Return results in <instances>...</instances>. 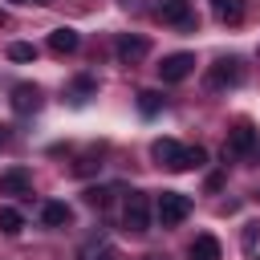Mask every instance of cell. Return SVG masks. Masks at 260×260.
<instances>
[{
	"label": "cell",
	"mask_w": 260,
	"mask_h": 260,
	"mask_svg": "<svg viewBox=\"0 0 260 260\" xmlns=\"http://www.w3.org/2000/svg\"><path fill=\"white\" fill-rule=\"evenodd\" d=\"M240 81H244V65H240L236 57H219V61H211L207 73H203V85H207L211 93L232 89V85H240Z\"/></svg>",
	"instance_id": "1"
},
{
	"label": "cell",
	"mask_w": 260,
	"mask_h": 260,
	"mask_svg": "<svg viewBox=\"0 0 260 260\" xmlns=\"http://www.w3.org/2000/svg\"><path fill=\"white\" fill-rule=\"evenodd\" d=\"M154 215H158L162 228H179V223L191 215V199H187L183 191H162L158 203H154Z\"/></svg>",
	"instance_id": "2"
},
{
	"label": "cell",
	"mask_w": 260,
	"mask_h": 260,
	"mask_svg": "<svg viewBox=\"0 0 260 260\" xmlns=\"http://www.w3.org/2000/svg\"><path fill=\"white\" fill-rule=\"evenodd\" d=\"M122 228H126V232H134V236H142V232L150 228V199H146L142 191H130V195H126Z\"/></svg>",
	"instance_id": "3"
},
{
	"label": "cell",
	"mask_w": 260,
	"mask_h": 260,
	"mask_svg": "<svg viewBox=\"0 0 260 260\" xmlns=\"http://www.w3.org/2000/svg\"><path fill=\"white\" fill-rule=\"evenodd\" d=\"M150 158H154L158 167H167V171H191V162H187V146H179L175 138H158V142L150 146Z\"/></svg>",
	"instance_id": "4"
},
{
	"label": "cell",
	"mask_w": 260,
	"mask_h": 260,
	"mask_svg": "<svg viewBox=\"0 0 260 260\" xmlns=\"http://www.w3.org/2000/svg\"><path fill=\"white\" fill-rule=\"evenodd\" d=\"M114 53H118L122 65H138V61L150 53V41H146V37H134V32H122V37L114 41Z\"/></svg>",
	"instance_id": "5"
},
{
	"label": "cell",
	"mask_w": 260,
	"mask_h": 260,
	"mask_svg": "<svg viewBox=\"0 0 260 260\" xmlns=\"http://www.w3.org/2000/svg\"><path fill=\"white\" fill-rule=\"evenodd\" d=\"M191 69H195V57H191V53H171V57H162V65H158V77H162L167 85H175V81H187Z\"/></svg>",
	"instance_id": "6"
},
{
	"label": "cell",
	"mask_w": 260,
	"mask_h": 260,
	"mask_svg": "<svg viewBox=\"0 0 260 260\" xmlns=\"http://www.w3.org/2000/svg\"><path fill=\"white\" fill-rule=\"evenodd\" d=\"M228 150H232L236 158H248V154L256 150V126H252V122H236L232 134H228Z\"/></svg>",
	"instance_id": "7"
},
{
	"label": "cell",
	"mask_w": 260,
	"mask_h": 260,
	"mask_svg": "<svg viewBox=\"0 0 260 260\" xmlns=\"http://www.w3.org/2000/svg\"><path fill=\"white\" fill-rule=\"evenodd\" d=\"M158 16H162V24H175V28H195V12H191V0H162Z\"/></svg>",
	"instance_id": "8"
},
{
	"label": "cell",
	"mask_w": 260,
	"mask_h": 260,
	"mask_svg": "<svg viewBox=\"0 0 260 260\" xmlns=\"http://www.w3.org/2000/svg\"><path fill=\"white\" fill-rule=\"evenodd\" d=\"M32 191V175L24 167H8L0 175V195H28Z\"/></svg>",
	"instance_id": "9"
},
{
	"label": "cell",
	"mask_w": 260,
	"mask_h": 260,
	"mask_svg": "<svg viewBox=\"0 0 260 260\" xmlns=\"http://www.w3.org/2000/svg\"><path fill=\"white\" fill-rule=\"evenodd\" d=\"M77 45H81V32H77V28H69V24H61V28H53V32H49V49H53L57 57L77 53Z\"/></svg>",
	"instance_id": "10"
},
{
	"label": "cell",
	"mask_w": 260,
	"mask_h": 260,
	"mask_svg": "<svg viewBox=\"0 0 260 260\" xmlns=\"http://www.w3.org/2000/svg\"><path fill=\"white\" fill-rule=\"evenodd\" d=\"M12 110H16V114H37V110H41V89L28 85V81L12 85Z\"/></svg>",
	"instance_id": "11"
},
{
	"label": "cell",
	"mask_w": 260,
	"mask_h": 260,
	"mask_svg": "<svg viewBox=\"0 0 260 260\" xmlns=\"http://www.w3.org/2000/svg\"><path fill=\"white\" fill-rule=\"evenodd\" d=\"M211 12L223 24H240L244 20V0H211Z\"/></svg>",
	"instance_id": "12"
},
{
	"label": "cell",
	"mask_w": 260,
	"mask_h": 260,
	"mask_svg": "<svg viewBox=\"0 0 260 260\" xmlns=\"http://www.w3.org/2000/svg\"><path fill=\"white\" fill-rule=\"evenodd\" d=\"M69 219H73V211H69L65 203H45V207H41V223H45V228H65Z\"/></svg>",
	"instance_id": "13"
},
{
	"label": "cell",
	"mask_w": 260,
	"mask_h": 260,
	"mask_svg": "<svg viewBox=\"0 0 260 260\" xmlns=\"http://www.w3.org/2000/svg\"><path fill=\"white\" fill-rule=\"evenodd\" d=\"M191 260H219V240H215V236H195Z\"/></svg>",
	"instance_id": "14"
},
{
	"label": "cell",
	"mask_w": 260,
	"mask_h": 260,
	"mask_svg": "<svg viewBox=\"0 0 260 260\" xmlns=\"http://www.w3.org/2000/svg\"><path fill=\"white\" fill-rule=\"evenodd\" d=\"M20 228H24V215H20L16 207H0V232H4V236H16Z\"/></svg>",
	"instance_id": "15"
},
{
	"label": "cell",
	"mask_w": 260,
	"mask_h": 260,
	"mask_svg": "<svg viewBox=\"0 0 260 260\" xmlns=\"http://www.w3.org/2000/svg\"><path fill=\"white\" fill-rule=\"evenodd\" d=\"M138 110H142L146 118H154V114L162 110V93H158V89H142V93H138Z\"/></svg>",
	"instance_id": "16"
},
{
	"label": "cell",
	"mask_w": 260,
	"mask_h": 260,
	"mask_svg": "<svg viewBox=\"0 0 260 260\" xmlns=\"http://www.w3.org/2000/svg\"><path fill=\"white\" fill-rule=\"evenodd\" d=\"M69 93H73V102H77V106H81V102H89V98H93V93H98V81H93V77H77V81H73V89H69Z\"/></svg>",
	"instance_id": "17"
},
{
	"label": "cell",
	"mask_w": 260,
	"mask_h": 260,
	"mask_svg": "<svg viewBox=\"0 0 260 260\" xmlns=\"http://www.w3.org/2000/svg\"><path fill=\"white\" fill-rule=\"evenodd\" d=\"M8 57H12V61H37V45H28V41H12V45H8Z\"/></svg>",
	"instance_id": "18"
},
{
	"label": "cell",
	"mask_w": 260,
	"mask_h": 260,
	"mask_svg": "<svg viewBox=\"0 0 260 260\" xmlns=\"http://www.w3.org/2000/svg\"><path fill=\"white\" fill-rule=\"evenodd\" d=\"M102 162H98V154H81L77 162H73V175H93Z\"/></svg>",
	"instance_id": "19"
},
{
	"label": "cell",
	"mask_w": 260,
	"mask_h": 260,
	"mask_svg": "<svg viewBox=\"0 0 260 260\" xmlns=\"http://www.w3.org/2000/svg\"><path fill=\"white\" fill-rule=\"evenodd\" d=\"M85 203H89V207H106V203H110V191H106V187H85Z\"/></svg>",
	"instance_id": "20"
},
{
	"label": "cell",
	"mask_w": 260,
	"mask_h": 260,
	"mask_svg": "<svg viewBox=\"0 0 260 260\" xmlns=\"http://www.w3.org/2000/svg\"><path fill=\"white\" fill-rule=\"evenodd\" d=\"M89 260H118V248H114V244H98V248L89 252Z\"/></svg>",
	"instance_id": "21"
},
{
	"label": "cell",
	"mask_w": 260,
	"mask_h": 260,
	"mask_svg": "<svg viewBox=\"0 0 260 260\" xmlns=\"http://www.w3.org/2000/svg\"><path fill=\"white\" fill-rule=\"evenodd\" d=\"M187 162H191V167H203V162H207V150H203V146H187Z\"/></svg>",
	"instance_id": "22"
},
{
	"label": "cell",
	"mask_w": 260,
	"mask_h": 260,
	"mask_svg": "<svg viewBox=\"0 0 260 260\" xmlns=\"http://www.w3.org/2000/svg\"><path fill=\"white\" fill-rule=\"evenodd\" d=\"M256 236H260V223H248V232H244V248H252Z\"/></svg>",
	"instance_id": "23"
},
{
	"label": "cell",
	"mask_w": 260,
	"mask_h": 260,
	"mask_svg": "<svg viewBox=\"0 0 260 260\" xmlns=\"http://www.w3.org/2000/svg\"><path fill=\"white\" fill-rule=\"evenodd\" d=\"M20 4H49V0H20Z\"/></svg>",
	"instance_id": "24"
},
{
	"label": "cell",
	"mask_w": 260,
	"mask_h": 260,
	"mask_svg": "<svg viewBox=\"0 0 260 260\" xmlns=\"http://www.w3.org/2000/svg\"><path fill=\"white\" fill-rule=\"evenodd\" d=\"M0 142H4V126H0Z\"/></svg>",
	"instance_id": "25"
}]
</instances>
